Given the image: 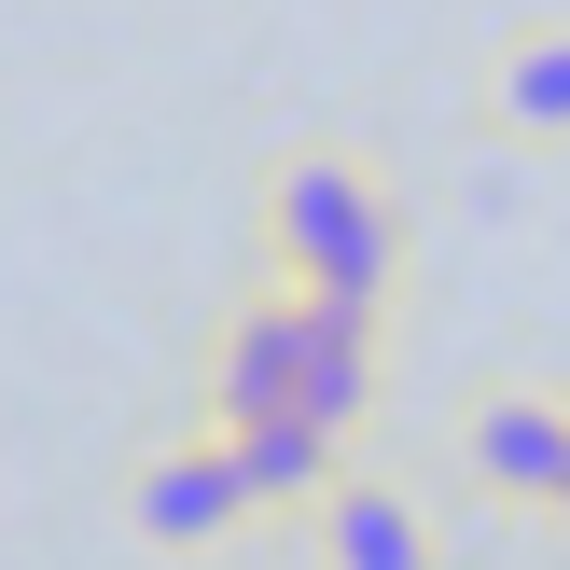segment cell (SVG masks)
Masks as SVG:
<instances>
[{"instance_id": "obj_5", "label": "cell", "mask_w": 570, "mask_h": 570, "mask_svg": "<svg viewBox=\"0 0 570 570\" xmlns=\"http://www.w3.org/2000/svg\"><path fill=\"white\" fill-rule=\"evenodd\" d=\"M223 460H237L250 515H306V501H321L362 445L334 432V417H306V404H265V417H223Z\"/></svg>"}, {"instance_id": "obj_3", "label": "cell", "mask_w": 570, "mask_h": 570, "mask_svg": "<svg viewBox=\"0 0 570 570\" xmlns=\"http://www.w3.org/2000/svg\"><path fill=\"white\" fill-rule=\"evenodd\" d=\"M126 529L154 557H223V543H250V488H237V460H223V432L209 417H181V432H154L126 460Z\"/></svg>"}, {"instance_id": "obj_6", "label": "cell", "mask_w": 570, "mask_h": 570, "mask_svg": "<svg viewBox=\"0 0 570 570\" xmlns=\"http://www.w3.org/2000/svg\"><path fill=\"white\" fill-rule=\"evenodd\" d=\"M473 111H488V139H515V154H570V14L515 28V42L488 56V83H473Z\"/></svg>"}, {"instance_id": "obj_1", "label": "cell", "mask_w": 570, "mask_h": 570, "mask_svg": "<svg viewBox=\"0 0 570 570\" xmlns=\"http://www.w3.org/2000/svg\"><path fill=\"white\" fill-rule=\"evenodd\" d=\"M250 250H265V278H293V293L404 306V195H390L362 154H334V139H306V154L265 167V195H250Z\"/></svg>"}, {"instance_id": "obj_2", "label": "cell", "mask_w": 570, "mask_h": 570, "mask_svg": "<svg viewBox=\"0 0 570 570\" xmlns=\"http://www.w3.org/2000/svg\"><path fill=\"white\" fill-rule=\"evenodd\" d=\"M445 460H460V488L488 501V515H557L570 390H557V376H488V390L460 404V432H445Z\"/></svg>"}, {"instance_id": "obj_4", "label": "cell", "mask_w": 570, "mask_h": 570, "mask_svg": "<svg viewBox=\"0 0 570 570\" xmlns=\"http://www.w3.org/2000/svg\"><path fill=\"white\" fill-rule=\"evenodd\" d=\"M306 570H445V529L432 501L404 488V473H334L321 501H306Z\"/></svg>"}, {"instance_id": "obj_7", "label": "cell", "mask_w": 570, "mask_h": 570, "mask_svg": "<svg viewBox=\"0 0 570 570\" xmlns=\"http://www.w3.org/2000/svg\"><path fill=\"white\" fill-rule=\"evenodd\" d=\"M557 529H570V460H557Z\"/></svg>"}]
</instances>
